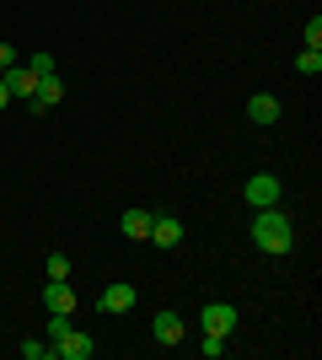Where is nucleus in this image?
I'll list each match as a JSON object with an SVG mask.
<instances>
[{
    "mask_svg": "<svg viewBox=\"0 0 322 360\" xmlns=\"http://www.w3.org/2000/svg\"><path fill=\"white\" fill-rule=\"evenodd\" d=\"M253 242H258V253H269V258H285L295 248V226L285 221V215L269 205V210H258L253 215Z\"/></svg>",
    "mask_w": 322,
    "mask_h": 360,
    "instance_id": "f257e3e1",
    "label": "nucleus"
},
{
    "mask_svg": "<svg viewBox=\"0 0 322 360\" xmlns=\"http://www.w3.org/2000/svg\"><path fill=\"white\" fill-rule=\"evenodd\" d=\"M242 199L253 205V210H269V205H279V178L274 172H253L242 188Z\"/></svg>",
    "mask_w": 322,
    "mask_h": 360,
    "instance_id": "f03ea898",
    "label": "nucleus"
},
{
    "mask_svg": "<svg viewBox=\"0 0 322 360\" xmlns=\"http://www.w3.org/2000/svg\"><path fill=\"white\" fill-rule=\"evenodd\" d=\"M199 323H204V333H226V339H231V328H236V307H231V301H210V307L199 312Z\"/></svg>",
    "mask_w": 322,
    "mask_h": 360,
    "instance_id": "7ed1b4c3",
    "label": "nucleus"
},
{
    "mask_svg": "<svg viewBox=\"0 0 322 360\" xmlns=\"http://www.w3.org/2000/svg\"><path fill=\"white\" fill-rule=\"evenodd\" d=\"M135 285H129V280H113V285H107L102 290V296H97V307H102V312H113V317H119V312H129V307H135Z\"/></svg>",
    "mask_w": 322,
    "mask_h": 360,
    "instance_id": "20e7f679",
    "label": "nucleus"
},
{
    "mask_svg": "<svg viewBox=\"0 0 322 360\" xmlns=\"http://www.w3.org/2000/svg\"><path fill=\"white\" fill-rule=\"evenodd\" d=\"M145 242H156V248H177L183 242V221L177 215H151V237Z\"/></svg>",
    "mask_w": 322,
    "mask_h": 360,
    "instance_id": "39448f33",
    "label": "nucleus"
},
{
    "mask_svg": "<svg viewBox=\"0 0 322 360\" xmlns=\"http://www.w3.org/2000/svg\"><path fill=\"white\" fill-rule=\"evenodd\" d=\"M92 349H97V339H92V333L70 328V333L60 339V345H54V355H65V360H92Z\"/></svg>",
    "mask_w": 322,
    "mask_h": 360,
    "instance_id": "423d86ee",
    "label": "nucleus"
},
{
    "mask_svg": "<svg viewBox=\"0 0 322 360\" xmlns=\"http://www.w3.org/2000/svg\"><path fill=\"white\" fill-rule=\"evenodd\" d=\"M43 307H48V312H76V290H70V280H48V285H43Z\"/></svg>",
    "mask_w": 322,
    "mask_h": 360,
    "instance_id": "0eeeda50",
    "label": "nucleus"
},
{
    "mask_svg": "<svg viewBox=\"0 0 322 360\" xmlns=\"http://www.w3.org/2000/svg\"><path fill=\"white\" fill-rule=\"evenodd\" d=\"M151 333H156V345H183V317L177 312H156Z\"/></svg>",
    "mask_w": 322,
    "mask_h": 360,
    "instance_id": "6e6552de",
    "label": "nucleus"
},
{
    "mask_svg": "<svg viewBox=\"0 0 322 360\" xmlns=\"http://www.w3.org/2000/svg\"><path fill=\"white\" fill-rule=\"evenodd\" d=\"M6 86H11V97H22V103H27L32 91H38V75H32V65H11V70H6Z\"/></svg>",
    "mask_w": 322,
    "mask_h": 360,
    "instance_id": "1a4fd4ad",
    "label": "nucleus"
},
{
    "mask_svg": "<svg viewBox=\"0 0 322 360\" xmlns=\"http://www.w3.org/2000/svg\"><path fill=\"white\" fill-rule=\"evenodd\" d=\"M247 119H253V124H279V103L263 91V97H253V103H247Z\"/></svg>",
    "mask_w": 322,
    "mask_h": 360,
    "instance_id": "9d476101",
    "label": "nucleus"
},
{
    "mask_svg": "<svg viewBox=\"0 0 322 360\" xmlns=\"http://www.w3.org/2000/svg\"><path fill=\"white\" fill-rule=\"evenodd\" d=\"M119 226H123V237H129V242H145V237H151V210H129Z\"/></svg>",
    "mask_w": 322,
    "mask_h": 360,
    "instance_id": "9b49d317",
    "label": "nucleus"
},
{
    "mask_svg": "<svg viewBox=\"0 0 322 360\" xmlns=\"http://www.w3.org/2000/svg\"><path fill=\"white\" fill-rule=\"evenodd\" d=\"M295 70H301V75H322V49H301Z\"/></svg>",
    "mask_w": 322,
    "mask_h": 360,
    "instance_id": "f8f14e48",
    "label": "nucleus"
},
{
    "mask_svg": "<svg viewBox=\"0 0 322 360\" xmlns=\"http://www.w3.org/2000/svg\"><path fill=\"white\" fill-rule=\"evenodd\" d=\"M48 280H70V258H65V253L48 258Z\"/></svg>",
    "mask_w": 322,
    "mask_h": 360,
    "instance_id": "ddd939ff",
    "label": "nucleus"
},
{
    "mask_svg": "<svg viewBox=\"0 0 322 360\" xmlns=\"http://www.w3.org/2000/svg\"><path fill=\"white\" fill-rule=\"evenodd\" d=\"M199 349H204L210 360H215V355H226V333H204V345H199Z\"/></svg>",
    "mask_w": 322,
    "mask_h": 360,
    "instance_id": "4468645a",
    "label": "nucleus"
},
{
    "mask_svg": "<svg viewBox=\"0 0 322 360\" xmlns=\"http://www.w3.org/2000/svg\"><path fill=\"white\" fill-rule=\"evenodd\" d=\"M27 65H32V75H54V60H48V54H32Z\"/></svg>",
    "mask_w": 322,
    "mask_h": 360,
    "instance_id": "2eb2a0df",
    "label": "nucleus"
},
{
    "mask_svg": "<svg viewBox=\"0 0 322 360\" xmlns=\"http://www.w3.org/2000/svg\"><path fill=\"white\" fill-rule=\"evenodd\" d=\"M22 355H27V360H43L48 345H43V339H27V345H22Z\"/></svg>",
    "mask_w": 322,
    "mask_h": 360,
    "instance_id": "dca6fc26",
    "label": "nucleus"
},
{
    "mask_svg": "<svg viewBox=\"0 0 322 360\" xmlns=\"http://www.w3.org/2000/svg\"><path fill=\"white\" fill-rule=\"evenodd\" d=\"M307 44H311V49L322 44V16H311V22H307Z\"/></svg>",
    "mask_w": 322,
    "mask_h": 360,
    "instance_id": "f3484780",
    "label": "nucleus"
},
{
    "mask_svg": "<svg viewBox=\"0 0 322 360\" xmlns=\"http://www.w3.org/2000/svg\"><path fill=\"white\" fill-rule=\"evenodd\" d=\"M11 65H16V49H11V44H0V75L11 70Z\"/></svg>",
    "mask_w": 322,
    "mask_h": 360,
    "instance_id": "a211bd4d",
    "label": "nucleus"
},
{
    "mask_svg": "<svg viewBox=\"0 0 322 360\" xmlns=\"http://www.w3.org/2000/svg\"><path fill=\"white\" fill-rule=\"evenodd\" d=\"M11 103V86H6V75H0V108Z\"/></svg>",
    "mask_w": 322,
    "mask_h": 360,
    "instance_id": "6ab92c4d",
    "label": "nucleus"
}]
</instances>
